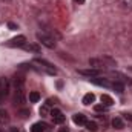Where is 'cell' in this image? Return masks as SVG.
I'll return each mask as SVG.
<instances>
[{"instance_id":"cell-13","label":"cell","mask_w":132,"mask_h":132,"mask_svg":"<svg viewBox=\"0 0 132 132\" xmlns=\"http://www.w3.org/2000/svg\"><path fill=\"white\" fill-rule=\"evenodd\" d=\"M9 114L6 109H0V125H8L9 123Z\"/></svg>"},{"instance_id":"cell-5","label":"cell","mask_w":132,"mask_h":132,"mask_svg":"<svg viewBox=\"0 0 132 132\" xmlns=\"http://www.w3.org/2000/svg\"><path fill=\"white\" fill-rule=\"evenodd\" d=\"M9 95V80L6 77L0 78V101Z\"/></svg>"},{"instance_id":"cell-32","label":"cell","mask_w":132,"mask_h":132,"mask_svg":"<svg viewBox=\"0 0 132 132\" xmlns=\"http://www.w3.org/2000/svg\"><path fill=\"white\" fill-rule=\"evenodd\" d=\"M0 132H3V131H2V129H0Z\"/></svg>"},{"instance_id":"cell-7","label":"cell","mask_w":132,"mask_h":132,"mask_svg":"<svg viewBox=\"0 0 132 132\" xmlns=\"http://www.w3.org/2000/svg\"><path fill=\"white\" fill-rule=\"evenodd\" d=\"M51 117H52L54 123H57V125L65 123V120H66V117L63 115V112H62L60 109H52V111H51Z\"/></svg>"},{"instance_id":"cell-18","label":"cell","mask_w":132,"mask_h":132,"mask_svg":"<svg viewBox=\"0 0 132 132\" xmlns=\"http://www.w3.org/2000/svg\"><path fill=\"white\" fill-rule=\"evenodd\" d=\"M86 129L89 132H97L98 131V126H97V123H94V121H86Z\"/></svg>"},{"instance_id":"cell-23","label":"cell","mask_w":132,"mask_h":132,"mask_svg":"<svg viewBox=\"0 0 132 132\" xmlns=\"http://www.w3.org/2000/svg\"><path fill=\"white\" fill-rule=\"evenodd\" d=\"M19 115H20L22 118H28V117L31 115V111H29V109H20V111H19Z\"/></svg>"},{"instance_id":"cell-30","label":"cell","mask_w":132,"mask_h":132,"mask_svg":"<svg viewBox=\"0 0 132 132\" xmlns=\"http://www.w3.org/2000/svg\"><path fill=\"white\" fill-rule=\"evenodd\" d=\"M60 132H69V131H68V128H60Z\"/></svg>"},{"instance_id":"cell-22","label":"cell","mask_w":132,"mask_h":132,"mask_svg":"<svg viewBox=\"0 0 132 132\" xmlns=\"http://www.w3.org/2000/svg\"><path fill=\"white\" fill-rule=\"evenodd\" d=\"M108 109H109V108L104 106V104H95V106H94V111H95V112H106Z\"/></svg>"},{"instance_id":"cell-25","label":"cell","mask_w":132,"mask_h":132,"mask_svg":"<svg viewBox=\"0 0 132 132\" xmlns=\"http://www.w3.org/2000/svg\"><path fill=\"white\" fill-rule=\"evenodd\" d=\"M54 103H55V98H48V101H46V106H49V108H51Z\"/></svg>"},{"instance_id":"cell-8","label":"cell","mask_w":132,"mask_h":132,"mask_svg":"<svg viewBox=\"0 0 132 132\" xmlns=\"http://www.w3.org/2000/svg\"><path fill=\"white\" fill-rule=\"evenodd\" d=\"M78 74H81V75H86V77H98L100 74H101V71L100 69H95V68H89V69H78Z\"/></svg>"},{"instance_id":"cell-15","label":"cell","mask_w":132,"mask_h":132,"mask_svg":"<svg viewBox=\"0 0 132 132\" xmlns=\"http://www.w3.org/2000/svg\"><path fill=\"white\" fill-rule=\"evenodd\" d=\"M118 5L125 11H132V0H118Z\"/></svg>"},{"instance_id":"cell-12","label":"cell","mask_w":132,"mask_h":132,"mask_svg":"<svg viewBox=\"0 0 132 132\" xmlns=\"http://www.w3.org/2000/svg\"><path fill=\"white\" fill-rule=\"evenodd\" d=\"M14 86L15 88H23L25 86V77L20 75V74H15L14 75Z\"/></svg>"},{"instance_id":"cell-20","label":"cell","mask_w":132,"mask_h":132,"mask_svg":"<svg viewBox=\"0 0 132 132\" xmlns=\"http://www.w3.org/2000/svg\"><path fill=\"white\" fill-rule=\"evenodd\" d=\"M112 89H115L117 92H123V89H125V86H123V83H118V81H114L112 83Z\"/></svg>"},{"instance_id":"cell-27","label":"cell","mask_w":132,"mask_h":132,"mask_svg":"<svg viewBox=\"0 0 132 132\" xmlns=\"http://www.w3.org/2000/svg\"><path fill=\"white\" fill-rule=\"evenodd\" d=\"M8 26H9V29H12V31L17 29V25H15V23H8Z\"/></svg>"},{"instance_id":"cell-6","label":"cell","mask_w":132,"mask_h":132,"mask_svg":"<svg viewBox=\"0 0 132 132\" xmlns=\"http://www.w3.org/2000/svg\"><path fill=\"white\" fill-rule=\"evenodd\" d=\"M25 101H26V95H25V88H15L14 103H15V104H23Z\"/></svg>"},{"instance_id":"cell-24","label":"cell","mask_w":132,"mask_h":132,"mask_svg":"<svg viewBox=\"0 0 132 132\" xmlns=\"http://www.w3.org/2000/svg\"><path fill=\"white\" fill-rule=\"evenodd\" d=\"M40 114H42L43 117H46V115L49 114V106H46V104H43V106L40 108Z\"/></svg>"},{"instance_id":"cell-11","label":"cell","mask_w":132,"mask_h":132,"mask_svg":"<svg viewBox=\"0 0 132 132\" xmlns=\"http://www.w3.org/2000/svg\"><path fill=\"white\" fill-rule=\"evenodd\" d=\"M48 129V125L43 123V121H38V123H34L32 128H31V132H45Z\"/></svg>"},{"instance_id":"cell-1","label":"cell","mask_w":132,"mask_h":132,"mask_svg":"<svg viewBox=\"0 0 132 132\" xmlns=\"http://www.w3.org/2000/svg\"><path fill=\"white\" fill-rule=\"evenodd\" d=\"M89 65H91V68H95V69L101 71V68L115 66V60H112L111 57H94V59H89Z\"/></svg>"},{"instance_id":"cell-4","label":"cell","mask_w":132,"mask_h":132,"mask_svg":"<svg viewBox=\"0 0 132 132\" xmlns=\"http://www.w3.org/2000/svg\"><path fill=\"white\" fill-rule=\"evenodd\" d=\"M26 45V37L25 35H17L14 38H11L9 42H6L8 48H23Z\"/></svg>"},{"instance_id":"cell-19","label":"cell","mask_w":132,"mask_h":132,"mask_svg":"<svg viewBox=\"0 0 132 132\" xmlns=\"http://www.w3.org/2000/svg\"><path fill=\"white\" fill-rule=\"evenodd\" d=\"M23 49H26V51H32V52H40V46H37V45H25Z\"/></svg>"},{"instance_id":"cell-3","label":"cell","mask_w":132,"mask_h":132,"mask_svg":"<svg viewBox=\"0 0 132 132\" xmlns=\"http://www.w3.org/2000/svg\"><path fill=\"white\" fill-rule=\"evenodd\" d=\"M37 40H38L43 46H46V48H49V49H54V48H55V38H52V37L48 35V34L37 32Z\"/></svg>"},{"instance_id":"cell-29","label":"cell","mask_w":132,"mask_h":132,"mask_svg":"<svg viewBox=\"0 0 132 132\" xmlns=\"http://www.w3.org/2000/svg\"><path fill=\"white\" fill-rule=\"evenodd\" d=\"M74 2L78 3V5H83V3H85V0H74Z\"/></svg>"},{"instance_id":"cell-28","label":"cell","mask_w":132,"mask_h":132,"mask_svg":"<svg viewBox=\"0 0 132 132\" xmlns=\"http://www.w3.org/2000/svg\"><path fill=\"white\" fill-rule=\"evenodd\" d=\"M9 132H23V131H22L20 128H11V131Z\"/></svg>"},{"instance_id":"cell-16","label":"cell","mask_w":132,"mask_h":132,"mask_svg":"<svg viewBox=\"0 0 132 132\" xmlns=\"http://www.w3.org/2000/svg\"><path fill=\"white\" fill-rule=\"evenodd\" d=\"M112 126H114L115 129H123V128H125V123H123V120H121L120 117H115V118L112 120Z\"/></svg>"},{"instance_id":"cell-14","label":"cell","mask_w":132,"mask_h":132,"mask_svg":"<svg viewBox=\"0 0 132 132\" xmlns=\"http://www.w3.org/2000/svg\"><path fill=\"white\" fill-rule=\"evenodd\" d=\"M100 100H101V103H103L104 106H108V108H111V106L114 104V100H112V97H111V95H108V94H103Z\"/></svg>"},{"instance_id":"cell-21","label":"cell","mask_w":132,"mask_h":132,"mask_svg":"<svg viewBox=\"0 0 132 132\" xmlns=\"http://www.w3.org/2000/svg\"><path fill=\"white\" fill-rule=\"evenodd\" d=\"M38 100H40V94L35 92V91H32V92L29 94V101H31V103H37Z\"/></svg>"},{"instance_id":"cell-31","label":"cell","mask_w":132,"mask_h":132,"mask_svg":"<svg viewBox=\"0 0 132 132\" xmlns=\"http://www.w3.org/2000/svg\"><path fill=\"white\" fill-rule=\"evenodd\" d=\"M5 2H11V0H5Z\"/></svg>"},{"instance_id":"cell-9","label":"cell","mask_w":132,"mask_h":132,"mask_svg":"<svg viewBox=\"0 0 132 132\" xmlns=\"http://www.w3.org/2000/svg\"><path fill=\"white\" fill-rule=\"evenodd\" d=\"M91 81L94 85H98V86H103V88H112V83L108 80V78H98V77H92Z\"/></svg>"},{"instance_id":"cell-26","label":"cell","mask_w":132,"mask_h":132,"mask_svg":"<svg viewBox=\"0 0 132 132\" xmlns=\"http://www.w3.org/2000/svg\"><path fill=\"white\" fill-rule=\"evenodd\" d=\"M123 117H125L128 121H132V114H128V112H126V114H123Z\"/></svg>"},{"instance_id":"cell-17","label":"cell","mask_w":132,"mask_h":132,"mask_svg":"<svg viewBox=\"0 0 132 132\" xmlns=\"http://www.w3.org/2000/svg\"><path fill=\"white\" fill-rule=\"evenodd\" d=\"M95 101V95L92 94V92H89V94H86L85 97H83V104H91V103H94Z\"/></svg>"},{"instance_id":"cell-10","label":"cell","mask_w":132,"mask_h":132,"mask_svg":"<svg viewBox=\"0 0 132 132\" xmlns=\"http://www.w3.org/2000/svg\"><path fill=\"white\" fill-rule=\"evenodd\" d=\"M72 121L75 123V125H78V126H85L86 125V115H83V114H74V117H72Z\"/></svg>"},{"instance_id":"cell-2","label":"cell","mask_w":132,"mask_h":132,"mask_svg":"<svg viewBox=\"0 0 132 132\" xmlns=\"http://www.w3.org/2000/svg\"><path fill=\"white\" fill-rule=\"evenodd\" d=\"M32 63H34V65H38V66H32V65H31L32 69H38L40 72H45V74H48V75H55V74H57V69L51 65L49 62H46V60L35 59Z\"/></svg>"}]
</instances>
